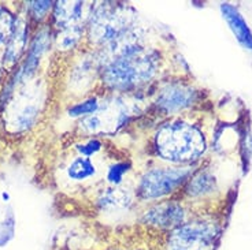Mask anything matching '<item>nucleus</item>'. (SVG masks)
<instances>
[{"mask_svg":"<svg viewBox=\"0 0 252 250\" xmlns=\"http://www.w3.org/2000/svg\"><path fill=\"white\" fill-rule=\"evenodd\" d=\"M155 142L159 156L171 163L195 162L206 150L202 132L185 122H174L160 127Z\"/></svg>","mask_w":252,"mask_h":250,"instance_id":"2","label":"nucleus"},{"mask_svg":"<svg viewBox=\"0 0 252 250\" xmlns=\"http://www.w3.org/2000/svg\"><path fill=\"white\" fill-rule=\"evenodd\" d=\"M127 167H129V166H127L126 163H120V164L113 166V167L110 168V171H108V181L111 182V183H114V185L120 183V182L122 181L124 174L127 171Z\"/></svg>","mask_w":252,"mask_h":250,"instance_id":"19","label":"nucleus"},{"mask_svg":"<svg viewBox=\"0 0 252 250\" xmlns=\"http://www.w3.org/2000/svg\"><path fill=\"white\" fill-rule=\"evenodd\" d=\"M184 209L183 206L174 202H164L150 209L145 213L144 222L159 228H177L183 224Z\"/></svg>","mask_w":252,"mask_h":250,"instance_id":"7","label":"nucleus"},{"mask_svg":"<svg viewBox=\"0 0 252 250\" xmlns=\"http://www.w3.org/2000/svg\"><path fill=\"white\" fill-rule=\"evenodd\" d=\"M220 228L210 222H190L178 225L169 237V250H214Z\"/></svg>","mask_w":252,"mask_h":250,"instance_id":"4","label":"nucleus"},{"mask_svg":"<svg viewBox=\"0 0 252 250\" xmlns=\"http://www.w3.org/2000/svg\"><path fill=\"white\" fill-rule=\"evenodd\" d=\"M29 11L36 18H43L52 6V1H29Z\"/></svg>","mask_w":252,"mask_h":250,"instance_id":"18","label":"nucleus"},{"mask_svg":"<svg viewBox=\"0 0 252 250\" xmlns=\"http://www.w3.org/2000/svg\"><path fill=\"white\" fill-rule=\"evenodd\" d=\"M94 174V166L88 157H77L67 168V175L74 181H84Z\"/></svg>","mask_w":252,"mask_h":250,"instance_id":"13","label":"nucleus"},{"mask_svg":"<svg viewBox=\"0 0 252 250\" xmlns=\"http://www.w3.org/2000/svg\"><path fill=\"white\" fill-rule=\"evenodd\" d=\"M85 3L82 1H58L54 10V21L62 30L70 28H80L84 18Z\"/></svg>","mask_w":252,"mask_h":250,"instance_id":"8","label":"nucleus"},{"mask_svg":"<svg viewBox=\"0 0 252 250\" xmlns=\"http://www.w3.org/2000/svg\"><path fill=\"white\" fill-rule=\"evenodd\" d=\"M99 110V103L91 99L88 101H84L81 104H77L71 110H70V115L71 116H80V115H88V113H94Z\"/></svg>","mask_w":252,"mask_h":250,"instance_id":"17","label":"nucleus"},{"mask_svg":"<svg viewBox=\"0 0 252 250\" xmlns=\"http://www.w3.org/2000/svg\"><path fill=\"white\" fill-rule=\"evenodd\" d=\"M215 189V178L213 175H210L207 172H202L197 176H195L193 179H190L189 182L187 192L189 195H203L207 194L210 192H213Z\"/></svg>","mask_w":252,"mask_h":250,"instance_id":"12","label":"nucleus"},{"mask_svg":"<svg viewBox=\"0 0 252 250\" xmlns=\"http://www.w3.org/2000/svg\"><path fill=\"white\" fill-rule=\"evenodd\" d=\"M158 59L154 52L144 47L125 55H121L103 64V82L117 90L137 88L150 81L155 74Z\"/></svg>","mask_w":252,"mask_h":250,"instance_id":"1","label":"nucleus"},{"mask_svg":"<svg viewBox=\"0 0 252 250\" xmlns=\"http://www.w3.org/2000/svg\"><path fill=\"white\" fill-rule=\"evenodd\" d=\"M196 92L183 83H169L158 96V106L164 112H174L193 104Z\"/></svg>","mask_w":252,"mask_h":250,"instance_id":"6","label":"nucleus"},{"mask_svg":"<svg viewBox=\"0 0 252 250\" xmlns=\"http://www.w3.org/2000/svg\"><path fill=\"white\" fill-rule=\"evenodd\" d=\"M130 10L118 3H101L89 15V37L103 47L132 30Z\"/></svg>","mask_w":252,"mask_h":250,"instance_id":"3","label":"nucleus"},{"mask_svg":"<svg viewBox=\"0 0 252 250\" xmlns=\"http://www.w3.org/2000/svg\"><path fill=\"white\" fill-rule=\"evenodd\" d=\"M190 168H157L148 171L140 183V194L144 198H159L170 194L188 176Z\"/></svg>","mask_w":252,"mask_h":250,"instance_id":"5","label":"nucleus"},{"mask_svg":"<svg viewBox=\"0 0 252 250\" xmlns=\"http://www.w3.org/2000/svg\"><path fill=\"white\" fill-rule=\"evenodd\" d=\"M81 36V28H70L66 30H62V36H59V48L62 50H70L77 44Z\"/></svg>","mask_w":252,"mask_h":250,"instance_id":"16","label":"nucleus"},{"mask_svg":"<svg viewBox=\"0 0 252 250\" xmlns=\"http://www.w3.org/2000/svg\"><path fill=\"white\" fill-rule=\"evenodd\" d=\"M100 148H101L100 141H97V139H91V141L87 142V144L80 145V146H78V150L81 152L84 156H91V155L96 153L97 150H100Z\"/></svg>","mask_w":252,"mask_h":250,"instance_id":"20","label":"nucleus"},{"mask_svg":"<svg viewBox=\"0 0 252 250\" xmlns=\"http://www.w3.org/2000/svg\"><path fill=\"white\" fill-rule=\"evenodd\" d=\"M15 26V19L7 11L6 8L0 7V44H7L11 38V34Z\"/></svg>","mask_w":252,"mask_h":250,"instance_id":"15","label":"nucleus"},{"mask_svg":"<svg viewBox=\"0 0 252 250\" xmlns=\"http://www.w3.org/2000/svg\"><path fill=\"white\" fill-rule=\"evenodd\" d=\"M129 195L124 189H110L107 193L103 194L100 204L103 208H122L129 204Z\"/></svg>","mask_w":252,"mask_h":250,"instance_id":"14","label":"nucleus"},{"mask_svg":"<svg viewBox=\"0 0 252 250\" xmlns=\"http://www.w3.org/2000/svg\"><path fill=\"white\" fill-rule=\"evenodd\" d=\"M48 45H50V31L47 30V29H41L36 34V37L33 38V41H32L25 66H24V69L19 71L18 77L28 78V77H31L36 71L38 62H40V57L43 56V54L48 48Z\"/></svg>","mask_w":252,"mask_h":250,"instance_id":"10","label":"nucleus"},{"mask_svg":"<svg viewBox=\"0 0 252 250\" xmlns=\"http://www.w3.org/2000/svg\"><path fill=\"white\" fill-rule=\"evenodd\" d=\"M26 43V24L24 19L15 21L14 31L11 34V38L8 40L4 52V64L6 66H13L21 56V54L24 52Z\"/></svg>","mask_w":252,"mask_h":250,"instance_id":"11","label":"nucleus"},{"mask_svg":"<svg viewBox=\"0 0 252 250\" xmlns=\"http://www.w3.org/2000/svg\"><path fill=\"white\" fill-rule=\"evenodd\" d=\"M220 11H222L223 18L226 19L227 25L233 30L234 36L239 40L240 44L248 50H252V33L243 18V15L239 13V10L227 3H223L220 6Z\"/></svg>","mask_w":252,"mask_h":250,"instance_id":"9","label":"nucleus"}]
</instances>
